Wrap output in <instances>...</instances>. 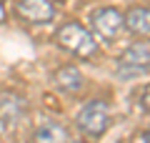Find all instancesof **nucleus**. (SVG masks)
<instances>
[{
    "label": "nucleus",
    "instance_id": "4",
    "mask_svg": "<svg viewBox=\"0 0 150 143\" xmlns=\"http://www.w3.org/2000/svg\"><path fill=\"white\" fill-rule=\"evenodd\" d=\"M90 25L103 40H115L125 28V15L118 8H98L90 13Z\"/></svg>",
    "mask_w": 150,
    "mask_h": 143
},
{
    "label": "nucleus",
    "instance_id": "1",
    "mask_svg": "<svg viewBox=\"0 0 150 143\" xmlns=\"http://www.w3.org/2000/svg\"><path fill=\"white\" fill-rule=\"evenodd\" d=\"M55 38H58L63 50L78 55V58H93V55H98V40L80 23H65Z\"/></svg>",
    "mask_w": 150,
    "mask_h": 143
},
{
    "label": "nucleus",
    "instance_id": "6",
    "mask_svg": "<svg viewBox=\"0 0 150 143\" xmlns=\"http://www.w3.org/2000/svg\"><path fill=\"white\" fill-rule=\"evenodd\" d=\"M53 85L65 95H75V93H80V90L85 88V75L80 73L78 65L68 63V65H60L53 73Z\"/></svg>",
    "mask_w": 150,
    "mask_h": 143
},
{
    "label": "nucleus",
    "instance_id": "3",
    "mask_svg": "<svg viewBox=\"0 0 150 143\" xmlns=\"http://www.w3.org/2000/svg\"><path fill=\"white\" fill-rule=\"evenodd\" d=\"M118 75L123 80H133V78H143V75L150 73V48L145 43H135V45H128L120 53L118 63Z\"/></svg>",
    "mask_w": 150,
    "mask_h": 143
},
{
    "label": "nucleus",
    "instance_id": "10",
    "mask_svg": "<svg viewBox=\"0 0 150 143\" xmlns=\"http://www.w3.org/2000/svg\"><path fill=\"white\" fill-rule=\"evenodd\" d=\"M140 103H143V108L150 113V83H148V88L143 90V98H140Z\"/></svg>",
    "mask_w": 150,
    "mask_h": 143
},
{
    "label": "nucleus",
    "instance_id": "11",
    "mask_svg": "<svg viewBox=\"0 0 150 143\" xmlns=\"http://www.w3.org/2000/svg\"><path fill=\"white\" fill-rule=\"evenodd\" d=\"M143 138H145V143H150V131H148V133H143Z\"/></svg>",
    "mask_w": 150,
    "mask_h": 143
},
{
    "label": "nucleus",
    "instance_id": "9",
    "mask_svg": "<svg viewBox=\"0 0 150 143\" xmlns=\"http://www.w3.org/2000/svg\"><path fill=\"white\" fill-rule=\"evenodd\" d=\"M125 28L138 35H150V8H133L125 13Z\"/></svg>",
    "mask_w": 150,
    "mask_h": 143
},
{
    "label": "nucleus",
    "instance_id": "12",
    "mask_svg": "<svg viewBox=\"0 0 150 143\" xmlns=\"http://www.w3.org/2000/svg\"><path fill=\"white\" fill-rule=\"evenodd\" d=\"M133 143H145V138H143V136H140V138H135V141H133Z\"/></svg>",
    "mask_w": 150,
    "mask_h": 143
},
{
    "label": "nucleus",
    "instance_id": "13",
    "mask_svg": "<svg viewBox=\"0 0 150 143\" xmlns=\"http://www.w3.org/2000/svg\"><path fill=\"white\" fill-rule=\"evenodd\" d=\"M68 143H85V141H68Z\"/></svg>",
    "mask_w": 150,
    "mask_h": 143
},
{
    "label": "nucleus",
    "instance_id": "7",
    "mask_svg": "<svg viewBox=\"0 0 150 143\" xmlns=\"http://www.w3.org/2000/svg\"><path fill=\"white\" fill-rule=\"evenodd\" d=\"M23 116V101L18 95H0V133L15 131Z\"/></svg>",
    "mask_w": 150,
    "mask_h": 143
},
{
    "label": "nucleus",
    "instance_id": "2",
    "mask_svg": "<svg viewBox=\"0 0 150 143\" xmlns=\"http://www.w3.org/2000/svg\"><path fill=\"white\" fill-rule=\"evenodd\" d=\"M75 126L83 136L88 138H100L110 126V108L103 101H90L80 108V113L75 116Z\"/></svg>",
    "mask_w": 150,
    "mask_h": 143
},
{
    "label": "nucleus",
    "instance_id": "8",
    "mask_svg": "<svg viewBox=\"0 0 150 143\" xmlns=\"http://www.w3.org/2000/svg\"><path fill=\"white\" fill-rule=\"evenodd\" d=\"M35 143H68V128L58 121H43L35 126V136H33Z\"/></svg>",
    "mask_w": 150,
    "mask_h": 143
},
{
    "label": "nucleus",
    "instance_id": "5",
    "mask_svg": "<svg viewBox=\"0 0 150 143\" xmlns=\"http://www.w3.org/2000/svg\"><path fill=\"white\" fill-rule=\"evenodd\" d=\"M15 10L23 20L35 23V25H43V23H50L55 18V5L50 0H18Z\"/></svg>",
    "mask_w": 150,
    "mask_h": 143
}]
</instances>
